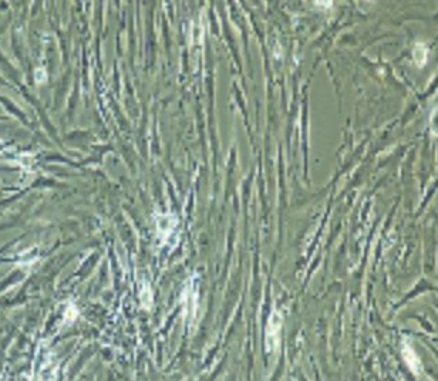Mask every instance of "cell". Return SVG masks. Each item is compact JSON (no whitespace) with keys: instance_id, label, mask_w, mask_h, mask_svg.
<instances>
[{"instance_id":"obj_1","label":"cell","mask_w":438,"mask_h":381,"mask_svg":"<svg viewBox=\"0 0 438 381\" xmlns=\"http://www.w3.org/2000/svg\"><path fill=\"white\" fill-rule=\"evenodd\" d=\"M279 335H280V317L278 315L272 316L269 327H267V348L272 350L279 344Z\"/></svg>"},{"instance_id":"obj_2","label":"cell","mask_w":438,"mask_h":381,"mask_svg":"<svg viewBox=\"0 0 438 381\" xmlns=\"http://www.w3.org/2000/svg\"><path fill=\"white\" fill-rule=\"evenodd\" d=\"M403 354H404L405 362L408 363L410 368H411L414 373H418V371H420V368H421V363H420V360L417 359V355L414 354L412 348L408 347V346H405V347L403 348Z\"/></svg>"},{"instance_id":"obj_3","label":"cell","mask_w":438,"mask_h":381,"mask_svg":"<svg viewBox=\"0 0 438 381\" xmlns=\"http://www.w3.org/2000/svg\"><path fill=\"white\" fill-rule=\"evenodd\" d=\"M44 367H47V360L40 364V368H44ZM40 373H41V370H36V380H39Z\"/></svg>"}]
</instances>
